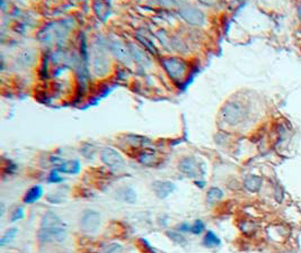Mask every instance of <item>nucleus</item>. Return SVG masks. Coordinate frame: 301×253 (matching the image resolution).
<instances>
[{
  "label": "nucleus",
  "instance_id": "nucleus-20",
  "mask_svg": "<svg viewBox=\"0 0 301 253\" xmlns=\"http://www.w3.org/2000/svg\"><path fill=\"white\" fill-rule=\"evenodd\" d=\"M17 232H18V229H16V227L6 231V232L3 233V235L1 236V240H0V245H1V247H5L6 244H8L9 242L12 241L15 236H16Z\"/></svg>",
  "mask_w": 301,
  "mask_h": 253
},
{
  "label": "nucleus",
  "instance_id": "nucleus-4",
  "mask_svg": "<svg viewBox=\"0 0 301 253\" xmlns=\"http://www.w3.org/2000/svg\"><path fill=\"white\" fill-rule=\"evenodd\" d=\"M163 65L168 76L174 80L179 81L186 73L185 62L178 58H167L163 60Z\"/></svg>",
  "mask_w": 301,
  "mask_h": 253
},
{
  "label": "nucleus",
  "instance_id": "nucleus-12",
  "mask_svg": "<svg viewBox=\"0 0 301 253\" xmlns=\"http://www.w3.org/2000/svg\"><path fill=\"white\" fill-rule=\"evenodd\" d=\"M130 53L131 57L133 58V60L140 65H150L151 64V60L150 58L147 56L146 52L140 47L137 45H131L130 46Z\"/></svg>",
  "mask_w": 301,
  "mask_h": 253
},
{
  "label": "nucleus",
  "instance_id": "nucleus-27",
  "mask_svg": "<svg viewBox=\"0 0 301 253\" xmlns=\"http://www.w3.org/2000/svg\"><path fill=\"white\" fill-rule=\"evenodd\" d=\"M298 15H299V17L301 18V5H300V7H299V9H298Z\"/></svg>",
  "mask_w": 301,
  "mask_h": 253
},
{
  "label": "nucleus",
  "instance_id": "nucleus-7",
  "mask_svg": "<svg viewBox=\"0 0 301 253\" xmlns=\"http://www.w3.org/2000/svg\"><path fill=\"white\" fill-rule=\"evenodd\" d=\"M178 168L183 174L190 178H196L203 174L201 170V163L193 156L183 157Z\"/></svg>",
  "mask_w": 301,
  "mask_h": 253
},
{
  "label": "nucleus",
  "instance_id": "nucleus-15",
  "mask_svg": "<svg viewBox=\"0 0 301 253\" xmlns=\"http://www.w3.org/2000/svg\"><path fill=\"white\" fill-rule=\"evenodd\" d=\"M43 196V189L41 186H33L32 188L27 190V193L24 196V203L33 204L40 200V198Z\"/></svg>",
  "mask_w": 301,
  "mask_h": 253
},
{
  "label": "nucleus",
  "instance_id": "nucleus-18",
  "mask_svg": "<svg viewBox=\"0 0 301 253\" xmlns=\"http://www.w3.org/2000/svg\"><path fill=\"white\" fill-rule=\"evenodd\" d=\"M223 197V193L220 188H216V187H212V188L209 189V192L207 193V201L209 204H215L216 201H219Z\"/></svg>",
  "mask_w": 301,
  "mask_h": 253
},
{
  "label": "nucleus",
  "instance_id": "nucleus-3",
  "mask_svg": "<svg viewBox=\"0 0 301 253\" xmlns=\"http://www.w3.org/2000/svg\"><path fill=\"white\" fill-rule=\"evenodd\" d=\"M223 120L229 125H238L246 118L247 111L239 101H228L221 109Z\"/></svg>",
  "mask_w": 301,
  "mask_h": 253
},
{
  "label": "nucleus",
  "instance_id": "nucleus-8",
  "mask_svg": "<svg viewBox=\"0 0 301 253\" xmlns=\"http://www.w3.org/2000/svg\"><path fill=\"white\" fill-rule=\"evenodd\" d=\"M179 15L183 17V19L191 25H195V26H201L204 23L205 16L203 12L200 9L194 8V7H186L179 10Z\"/></svg>",
  "mask_w": 301,
  "mask_h": 253
},
{
  "label": "nucleus",
  "instance_id": "nucleus-26",
  "mask_svg": "<svg viewBox=\"0 0 301 253\" xmlns=\"http://www.w3.org/2000/svg\"><path fill=\"white\" fill-rule=\"evenodd\" d=\"M84 146H85V148L87 149V151H85V150H82V152L84 153V156H86V157L93 156H94V152H95L94 146L91 145V144H87V145H84Z\"/></svg>",
  "mask_w": 301,
  "mask_h": 253
},
{
  "label": "nucleus",
  "instance_id": "nucleus-5",
  "mask_svg": "<svg viewBox=\"0 0 301 253\" xmlns=\"http://www.w3.org/2000/svg\"><path fill=\"white\" fill-rule=\"evenodd\" d=\"M80 229L86 233H95L101 226V214L94 210H87L80 216Z\"/></svg>",
  "mask_w": 301,
  "mask_h": 253
},
{
  "label": "nucleus",
  "instance_id": "nucleus-25",
  "mask_svg": "<svg viewBox=\"0 0 301 253\" xmlns=\"http://www.w3.org/2000/svg\"><path fill=\"white\" fill-rule=\"evenodd\" d=\"M59 174H60V172H59L58 170L51 171V174L49 175V181L50 182H61L62 178L59 175Z\"/></svg>",
  "mask_w": 301,
  "mask_h": 253
},
{
  "label": "nucleus",
  "instance_id": "nucleus-1",
  "mask_svg": "<svg viewBox=\"0 0 301 253\" xmlns=\"http://www.w3.org/2000/svg\"><path fill=\"white\" fill-rule=\"evenodd\" d=\"M68 234V226L53 212H46L43 215L41 225L38 232L39 241L42 243L47 242H62Z\"/></svg>",
  "mask_w": 301,
  "mask_h": 253
},
{
  "label": "nucleus",
  "instance_id": "nucleus-23",
  "mask_svg": "<svg viewBox=\"0 0 301 253\" xmlns=\"http://www.w3.org/2000/svg\"><path fill=\"white\" fill-rule=\"evenodd\" d=\"M104 253H123V249L120 244L117 243H112L109 244L108 248L105 249Z\"/></svg>",
  "mask_w": 301,
  "mask_h": 253
},
{
  "label": "nucleus",
  "instance_id": "nucleus-16",
  "mask_svg": "<svg viewBox=\"0 0 301 253\" xmlns=\"http://www.w3.org/2000/svg\"><path fill=\"white\" fill-rule=\"evenodd\" d=\"M245 188L251 193H258L262 187V178L258 175H249L244 182Z\"/></svg>",
  "mask_w": 301,
  "mask_h": 253
},
{
  "label": "nucleus",
  "instance_id": "nucleus-22",
  "mask_svg": "<svg viewBox=\"0 0 301 253\" xmlns=\"http://www.w3.org/2000/svg\"><path fill=\"white\" fill-rule=\"evenodd\" d=\"M25 216V212L23 207H18L16 210L14 211V213L12 214V218H10V221L13 223L20 221V219H23Z\"/></svg>",
  "mask_w": 301,
  "mask_h": 253
},
{
  "label": "nucleus",
  "instance_id": "nucleus-6",
  "mask_svg": "<svg viewBox=\"0 0 301 253\" xmlns=\"http://www.w3.org/2000/svg\"><path fill=\"white\" fill-rule=\"evenodd\" d=\"M101 159L105 166H108L111 169H114V170H120V169H122L124 164H126L124 163L123 156H121L116 150L112 148L103 149Z\"/></svg>",
  "mask_w": 301,
  "mask_h": 253
},
{
  "label": "nucleus",
  "instance_id": "nucleus-2",
  "mask_svg": "<svg viewBox=\"0 0 301 253\" xmlns=\"http://www.w3.org/2000/svg\"><path fill=\"white\" fill-rule=\"evenodd\" d=\"M73 26L72 20H58L46 25L39 34L40 41L43 43H58L65 39Z\"/></svg>",
  "mask_w": 301,
  "mask_h": 253
},
{
  "label": "nucleus",
  "instance_id": "nucleus-24",
  "mask_svg": "<svg viewBox=\"0 0 301 253\" xmlns=\"http://www.w3.org/2000/svg\"><path fill=\"white\" fill-rule=\"evenodd\" d=\"M203 229H204L203 223H202L201 221H196L195 224H194L193 226H191V232H192L193 234H200L202 231H203Z\"/></svg>",
  "mask_w": 301,
  "mask_h": 253
},
{
  "label": "nucleus",
  "instance_id": "nucleus-13",
  "mask_svg": "<svg viewBox=\"0 0 301 253\" xmlns=\"http://www.w3.org/2000/svg\"><path fill=\"white\" fill-rule=\"evenodd\" d=\"M116 198L128 204H133L137 201V194L130 187H122L116 192Z\"/></svg>",
  "mask_w": 301,
  "mask_h": 253
},
{
  "label": "nucleus",
  "instance_id": "nucleus-11",
  "mask_svg": "<svg viewBox=\"0 0 301 253\" xmlns=\"http://www.w3.org/2000/svg\"><path fill=\"white\" fill-rule=\"evenodd\" d=\"M152 188L159 199H166L168 196H171L175 192L176 186L171 181H156L153 182Z\"/></svg>",
  "mask_w": 301,
  "mask_h": 253
},
{
  "label": "nucleus",
  "instance_id": "nucleus-17",
  "mask_svg": "<svg viewBox=\"0 0 301 253\" xmlns=\"http://www.w3.org/2000/svg\"><path fill=\"white\" fill-rule=\"evenodd\" d=\"M94 10L101 20H105L109 15V5L108 2H94Z\"/></svg>",
  "mask_w": 301,
  "mask_h": 253
},
{
  "label": "nucleus",
  "instance_id": "nucleus-10",
  "mask_svg": "<svg viewBox=\"0 0 301 253\" xmlns=\"http://www.w3.org/2000/svg\"><path fill=\"white\" fill-rule=\"evenodd\" d=\"M94 73L98 77L105 76L109 70V61L104 53L100 50V52H95L94 61H93Z\"/></svg>",
  "mask_w": 301,
  "mask_h": 253
},
{
  "label": "nucleus",
  "instance_id": "nucleus-14",
  "mask_svg": "<svg viewBox=\"0 0 301 253\" xmlns=\"http://www.w3.org/2000/svg\"><path fill=\"white\" fill-rule=\"evenodd\" d=\"M82 169L78 160H71V161H65V162H62L60 166L58 167L57 170L60 172V174H65V175H77Z\"/></svg>",
  "mask_w": 301,
  "mask_h": 253
},
{
  "label": "nucleus",
  "instance_id": "nucleus-9",
  "mask_svg": "<svg viewBox=\"0 0 301 253\" xmlns=\"http://www.w3.org/2000/svg\"><path fill=\"white\" fill-rule=\"evenodd\" d=\"M108 47L109 50H111V52L113 53V56H114L117 60H120L121 62H123V63L126 64L131 63L132 60L131 53L128 51L127 47L119 41V39H113V41L109 42Z\"/></svg>",
  "mask_w": 301,
  "mask_h": 253
},
{
  "label": "nucleus",
  "instance_id": "nucleus-19",
  "mask_svg": "<svg viewBox=\"0 0 301 253\" xmlns=\"http://www.w3.org/2000/svg\"><path fill=\"white\" fill-rule=\"evenodd\" d=\"M220 243H221V242H220L219 237L216 236L214 232H211V231H209V232L204 235L203 244L205 245V247L215 248V247H218V245H220Z\"/></svg>",
  "mask_w": 301,
  "mask_h": 253
},
{
  "label": "nucleus",
  "instance_id": "nucleus-21",
  "mask_svg": "<svg viewBox=\"0 0 301 253\" xmlns=\"http://www.w3.org/2000/svg\"><path fill=\"white\" fill-rule=\"evenodd\" d=\"M168 237H171V239L175 242V243L177 244H184L186 243V240L184 239V236L182 235V234L176 233V232H167Z\"/></svg>",
  "mask_w": 301,
  "mask_h": 253
}]
</instances>
